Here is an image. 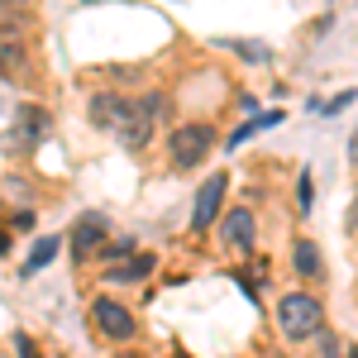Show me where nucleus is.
<instances>
[{
	"instance_id": "1",
	"label": "nucleus",
	"mask_w": 358,
	"mask_h": 358,
	"mask_svg": "<svg viewBox=\"0 0 358 358\" xmlns=\"http://www.w3.org/2000/svg\"><path fill=\"white\" fill-rule=\"evenodd\" d=\"M163 115V96H143V101H115V96H96L91 101V120L120 134L124 148H143L153 134V120Z\"/></svg>"
},
{
	"instance_id": "2",
	"label": "nucleus",
	"mask_w": 358,
	"mask_h": 358,
	"mask_svg": "<svg viewBox=\"0 0 358 358\" xmlns=\"http://www.w3.org/2000/svg\"><path fill=\"white\" fill-rule=\"evenodd\" d=\"M277 325H282L287 339H315L320 325H325V310H320L315 296L292 292V296H282V306H277Z\"/></svg>"
},
{
	"instance_id": "3",
	"label": "nucleus",
	"mask_w": 358,
	"mask_h": 358,
	"mask_svg": "<svg viewBox=\"0 0 358 358\" xmlns=\"http://www.w3.org/2000/svg\"><path fill=\"white\" fill-rule=\"evenodd\" d=\"M210 148H215V129L210 124H182V129H172V163L177 167L206 163Z\"/></svg>"
},
{
	"instance_id": "4",
	"label": "nucleus",
	"mask_w": 358,
	"mask_h": 358,
	"mask_svg": "<svg viewBox=\"0 0 358 358\" xmlns=\"http://www.w3.org/2000/svg\"><path fill=\"white\" fill-rule=\"evenodd\" d=\"M224 187H229V177H210V182H201V192H196V210H192V229H210V224L220 220V201H224Z\"/></svg>"
},
{
	"instance_id": "5",
	"label": "nucleus",
	"mask_w": 358,
	"mask_h": 358,
	"mask_svg": "<svg viewBox=\"0 0 358 358\" xmlns=\"http://www.w3.org/2000/svg\"><path fill=\"white\" fill-rule=\"evenodd\" d=\"M91 320L106 330V339H134V315L120 301H110V296H101V301L91 306Z\"/></svg>"
},
{
	"instance_id": "6",
	"label": "nucleus",
	"mask_w": 358,
	"mask_h": 358,
	"mask_svg": "<svg viewBox=\"0 0 358 358\" xmlns=\"http://www.w3.org/2000/svg\"><path fill=\"white\" fill-rule=\"evenodd\" d=\"M106 248V220L101 215H82V220L72 224V258H96Z\"/></svg>"
},
{
	"instance_id": "7",
	"label": "nucleus",
	"mask_w": 358,
	"mask_h": 358,
	"mask_svg": "<svg viewBox=\"0 0 358 358\" xmlns=\"http://www.w3.org/2000/svg\"><path fill=\"white\" fill-rule=\"evenodd\" d=\"M24 38H20V29H0V77L5 82H20L24 77Z\"/></svg>"
},
{
	"instance_id": "8",
	"label": "nucleus",
	"mask_w": 358,
	"mask_h": 358,
	"mask_svg": "<svg viewBox=\"0 0 358 358\" xmlns=\"http://www.w3.org/2000/svg\"><path fill=\"white\" fill-rule=\"evenodd\" d=\"M224 239L234 248H253V210H244V206L229 210V215H224Z\"/></svg>"
},
{
	"instance_id": "9",
	"label": "nucleus",
	"mask_w": 358,
	"mask_h": 358,
	"mask_svg": "<svg viewBox=\"0 0 358 358\" xmlns=\"http://www.w3.org/2000/svg\"><path fill=\"white\" fill-rule=\"evenodd\" d=\"M148 273H153V253H129V263H110L106 268L110 282H143Z\"/></svg>"
},
{
	"instance_id": "10",
	"label": "nucleus",
	"mask_w": 358,
	"mask_h": 358,
	"mask_svg": "<svg viewBox=\"0 0 358 358\" xmlns=\"http://www.w3.org/2000/svg\"><path fill=\"white\" fill-rule=\"evenodd\" d=\"M38 134H43V115L34 110V106H24V110H20V124H15V134H10V148H24V138L34 143Z\"/></svg>"
},
{
	"instance_id": "11",
	"label": "nucleus",
	"mask_w": 358,
	"mask_h": 358,
	"mask_svg": "<svg viewBox=\"0 0 358 358\" xmlns=\"http://www.w3.org/2000/svg\"><path fill=\"white\" fill-rule=\"evenodd\" d=\"M292 263H296V273L320 277V248L310 244V239H301V244H296V253H292Z\"/></svg>"
},
{
	"instance_id": "12",
	"label": "nucleus",
	"mask_w": 358,
	"mask_h": 358,
	"mask_svg": "<svg viewBox=\"0 0 358 358\" xmlns=\"http://www.w3.org/2000/svg\"><path fill=\"white\" fill-rule=\"evenodd\" d=\"M29 20V0H0V29H20Z\"/></svg>"
},
{
	"instance_id": "13",
	"label": "nucleus",
	"mask_w": 358,
	"mask_h": 358,
	"mask_svg": "<svg viewBox=\"0 0 358 358\" xmlns=\"http://www.w3.org/2000/svg\"><path fill=\"white\" fill-rule=\"evenodd\" d=\"M53 253H57V239H43V244L34 248V258L24 263V277H29V273H38V268H48V263H53Z\"/></svg>"
},
{
	"instance_id": "14",
	"label": "nucleus",
	"mask_w": 358,
	"mask_h": 358,
	"mask_svg": "<svg viewBox=\"0 0 358 358\" xmlns=\"http://www.w3.org/2000/svg\"><path fill=\"white\" fill-rule=\"evenodd\" d=\"M234 48H239V53H248V57H268V48H263V43H234Z\"/></svg>"
},
{
	"instance_id": "15",
	"label": "nucleus",
	"mask_w": 358,
	"mask_h": 358,
	"mask_svg": "<svg viewBox=\"0 0 358 358\" xmlns=\"http://www.w3.org/2000/svg\"><path fill=\"white\" fill-rule=\"evenodd\" d=\"M349 163L358 167V129H354V138H349Z\"/></svg>"
},
{
	"instance_id": "16",
	"label": "nucleus",
	"mask_w": 358,
	"mask_h": 358,
	"mask_svg": "<svg viewBox=\"0 0 358 358\" xmlns=\"http://www.w3.org/2000/svg\"><path fill=\"white\" fill-rule=\"evenodd\" d=\"M325 358H339V344H330V349H325Z\"/></svg>"
},
{
	"instance_id": "17",
	"label": "nucleus",
	"mask_w": 358,
	"mask_h": 358,
	"mask_svg": "<svg viewBox=\"0 0 358 358\" xmlns=\"http://www.w3.org/2000/svg\"><path fill=\"white\" fill-rule=\"evenodd\" d=\"M5 248H10V239H5V234H0V253H5Z\"/></svg>"
},
{
	"instance_id": "18",
	"label": "nucleus",
	"mask_w": 358,
	"mask_h": 358,
	"mask_svg": "<svg viewBox=\"0 0 358 358\" xmlns=\"http://www.w3.org/2000/svg\"><path fill=\"white\" fill-rule=\"evenodd\" d=\"M354 224H358V196H354Z\"/></svg>"
},
{
	"instance_id": "19",
	"label": "nucleus",
	"mask_w": 358,
	"mask_h": 358,
	"mask_svg": "<svg viewBox=\"0 0 358 358\" xmlns=\"http://www.w3.org/2000/svg\"><path fill=\"white\" fill-rule=\"evenodd\" d=\"M349 358H358V354H349Z\"/></svg>"
}]
</instances>
